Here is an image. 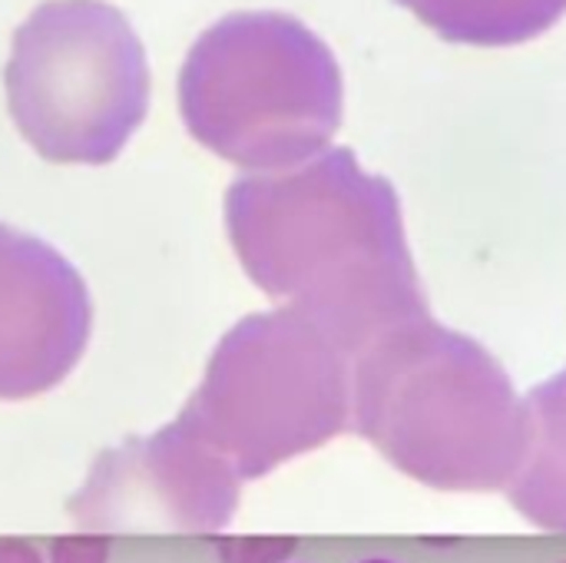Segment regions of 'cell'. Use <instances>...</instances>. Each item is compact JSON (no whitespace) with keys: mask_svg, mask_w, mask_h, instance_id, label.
Returning a JSON list of instances; mask_svg holds the SVG:
<instances>
[{"mask_svg":"<svg viewBox=\"0 0 566 563\" xmlns=\"http://www.w3.org/2000/svg\"><path fill=\"white\" fill-rule=\"evenodd\" d=\"M232 488L216 448L179 418L149 435L109 448L70 498V521L83 531H206L226 524Z\"/></svg>","mask_w":566,"mask_h":563,"instance_id":"cell-2","label":"cell"},{"mask_svg":"<svg viewBox=\"0 0 566 563\" xmlns=\"http://www.w3.org/2000/svg\"><path fill=\"white\" fill-rule=\"evenodd\" d=\"M368 563H385V561H368Z\"/></svg>","mask_w":566,"mask_h":563,"instance_id":"cell-6","label":"cell"},{"mask_svg":"<svg viewBox=\"0 0 566 563\" xmlns=\"http://www.w3.org/2000/svg\"><path fill=\"white\" fill-rule=\"evenodd\" d=\"M46 563H109V541L93 531L56 538L46 548Z\"/></svg>","mask_w":566,"mask_h":563,"instance_id":"cell-4","label":"cell"},{"mask_svg":"<svg viewBox=\"0 0 566 563\" xmlns=\"http://www.w3.org/2000/svg\"><path fill=\"white\" fill-rule=\"evenodd\" d=\"M0 563H46L30 541H0Z\"/></svg>","mask_w":566,"mask_h":563,"instance_id":"cell-5","label":"cell"},{"mask_svg":"<svg viewBox=\"0 0 566 563\" xmlns=\"http://www.w3.org/2000/svg\"><path fill=\"white\" fill-rule=\"evenodd\" d=\"M7 110L56 166L113 163L149 110L146 50L106 0H43L10 40Z\"/></svg>","mask_w":566,"mask_h":563,"instance_id":"cell-1","label":"cell"},{"mask_svg":"<svg viewBox=\"0 0 566 563\" xmlns=\"http://www.w3.org/2000/svg\"><path fill=\"white\" fill-rule=\"evenodd\" d=\"M93 329L83 275L50 242L0 222V402L53 392Z\"/></svg>","mask_w":566,"mask_h":563,"instance_id":"cell-3","label":"cell"}]
</instances>
